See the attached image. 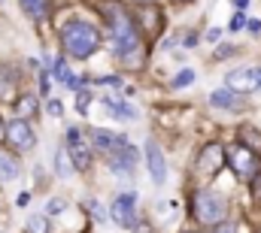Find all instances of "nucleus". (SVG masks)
<instances>
[{"instance_id":"obj_1","label":"nucleus","mask_w":261,"mask_h":233,"mask_svg":"<svg viewBox=\"0 0 261 233\" xmlns=\"http://www.w3.org/2000/svg\"><path fill=\"white\" fill-rule=\"evenodd\" d=\"M61 43H64V49L73 55V58H88L94 49H97V43H100V34H97V27H91L88 21H67L64 27H61Z\"/></svg>"},{"instance_id":"obj_2","label":"nucleus","mask_w":261,"mask_h":233,"mask_svg":"<svg viewBox=\"0 0 261 233\" xmlns=\"http://www.w3.org/2000/svg\"><path fill=\"white\" fill-rule=\"evenodd\" d=\"M110 21H113V46L119 52V58L130 64V58L140 52V37H137V27L130 24V18L122 9H110Z\"/></svg>"},{"instance_id":"obj_3","label":"nucleus","mask_w":261,"mask_h":233,"mask_svg":"<svg viewBox=\"0 0 261 233\" xmlns=\"http://www.w3.org/2000/svg\"><path fill=\"white\" fill-rule=\"evenodd\" d=\"M195 215L200 224H222L225 215H228V200L216 191H200L195 194Z\"/></svg>"},{"instance_id":"obj_4","label":"nucleus","mask_w":261,"mask_h":233,"mask_svg":"<svg viewBox=\"0 0 261 233\" xmlns=\"http://www.w3.org/2000/svg\"><path fill=\"white\" fill-rule=\"evenodd\" d=\"M107 161H110L113 173H119V176H134V170H137V152H134V145L125 136L119 139V145L113 152H107Z\"/></svg>"},{"instance_id":"obj_5","label":"nucleus","mask_w":261,"mask_h":233,"mask_svg":"<svg viewBox=\"0 0 261 233\" xmlns=\"http://www.w3.org/2000/svg\"><path fill=\"white\" fill-rule=\"evenodd\" d=\"M228 164L243 176V179H252V176H258V170H261V161L249 152V149H243V145L228 149Z\"/></svg>"},{"instance_id":"obj_6","label":"nucleus","mask_w":261,"mask_h":233,"mask_svg":"<svg viewBox=\"0 0 261 233\" xmlns=\"http://www.w3.org/2000/svg\"><path fill=\"white\" fill-rule=\"evenodd\" d=\"M3 136H6V142L9 145H15V149H31L34 142H37V136H34V127L28 124V121H9L6 127H3Z\"/></svg>"},{"instance_id":"obj_7","label":"nucleus","mask_w":261,"mask_h":233,"mask_svg":"<svg viewBox=\"0 0 261 233\" xmlns=\"http://www.w3.org/2000/svg\"><path fill=\"white\" fill-rule=\"evenodd\" d=\"M67 152H70L76 170H85V167L91 164V149H88V142L82 139V133H79L76 127L67 130Z\"/></svg>"},{"instance_id":"obj_8","label":"nucleus","mask_w":261,"mask_h":233,"mask_svg":"<svg viewBox=\"0 0 261 233\" xmlns=\"http://www.w3.org/2000/svg\"><path fill=\"white\" fill-rule=\"evenodd\" d=\"M228 88L231 91H255L261 88V67H240L228 73Z\"/></svg>"},{"instance_id":"obj_9","label":"nucleus","mask_w":261,"mask_h":233,"mask_svg":"<svg viewBox=\"0 0 261 233\" xmlns=\"http://www.w3.org/2000/svg\"><path fill=\"white\" fill-rule=\"evenodd\" d=\"M146 164H149V176H152L155 185L167 182V161H164V152L155 145V139L146 142Z\"/></svg>"},{"instance_id":"obj_10","label":"nucleus","mask_w":261,"mask_h":233,"mask_svg":"<svg viewBox=\"0 0 261 233\" xmlns=\"http://www.w3.org/2000/svg\"><path fill=\"white\" fill-rule=\"evenodd\" d=\"M225 149L219 145V142H210L203 152H200V158H197V173L203 176H216L219 170H222V164H225Z\"/></svg>"},{"instance_id":"obj_11","label":"nucleus","mask_w":261,"mask_h":233,"mask_svg":"<svg viewBox=\"0 0 261 233\" xmlns=\"http://www.w3.org/2000/svg\"><path fill=\"white\" fill-rule=\"evenodd\" d=\"M134 203H137L134 194H122V197L113 203V218H116L122 227H130V224H134Z\"/></svg>"},{"instance_id":"obj_12","label":"nucleus","mask_w":261,"mask_h":233,"mask_svg":"<svg viewBox=\"0 0 261 233\" xmlns=\"http://www.w3.org/2000/svg\"><path fill=\"white\" fill-rule=\"evenodd\" d=\"M15 82H18L15 70H12L9 64H0V97H9V94L15 91Z\"/></svg>"},{"instance_id":"obj_13","label":"nucleus","mask_w":261,"mask_h":233,"mask_svg":"<svg viewBox=\"0 0 261 233\" xmlns=\"http://www.w3.org/2000/svg\"><path fill=\"white\" fill-rule=\"evenodd\" d=\"M91 139H94V145H97L100 152H113L122 136H116V133H110V130H91Z\"/></svg>"},{"instance_id":"obj_14","label":"nucleus","mask_w":261,"mask_h":233,"mask_svg":"<svg viewBox=\"0 0 261 233\" xmlns=\"http://www.w3.org/2000/svg\"><path fill=\"white\" fill-rule=\"evenodd\" d=\"M18 161L12 158V155H6V152H0V182H12L15 176H18Z\"/></svg>"},{"instance_id":"obj_15","label":"nucleus","mask_w":261,"mask_h":233,"mask_svg":"<svg viewBox=\"0 0 261 233\" xmlns=\"http://www.w3.org/2000/svg\"><path fill=\"white\" fill-rule=\"evenodd\" d=\"M213 106H219V109H234L237 106V94L231 91V88H219V91H213Z\"/></svg>"},{"instance_id":"obj_16","label":"nucleus","mask_w":261,"mask_h":233,"mask_svg":"<svg viewBox=\"0 0 261 233\" xmlns=\"http://www.w3.org/2000/svg\"><path fill=\"white\" fill-rule=\"evenodd\" d=\"M52 73H55V79H58V82H64L67 88L79 91V79H76V76H73V73L67 70V64H64V61H58V64L52 67Z\"/></svg>"},{"instance_id":"obj_17","label":"nucleus","mask_w":261,"mask_h":233,"mask_svg":"<svg viewBox=\"0 0 261 233\" xmlns=\"http://www.w3.org/2000/svg\"><path fill=\"white\" fill-rule=\"evenodd\" d=\"M107 106H110V112H113V115L122 118V121H134V118L140 115V112H137V109H134L130 103H113V100H110Z\"/></svg>"},{"instance_id":"obj_18","label":"nucleus","mask_w":261,"mask_h":233,"mask_svg":"<svg viewBox=\"0 0 261 233\" xmlns=\"http://www.w3.org/2000/svg\"><path fill=\"white\" fill-rule=\"evenodd\" d=\"M28 230L31 233H49V218L46 215H31L28 218Z\"/></svg>"},{"instance_id":"obj_19","label":"nucleus","mask_w":261,"mask_h":233,"mask_svg":"<svg viewBox=\"0 0 261 233\" xmlns=\"http://www.w3.org/2000/svg\"><path fill=\"white\" fill-rule=\"evenodd\" d=\"M21 6H24V12L31 18H40L46 12V0H21Z\"/></svg>"},{"instance_id":"obj_20","label":"nucleus","mask_w":261,"mask_h":233,"mask_svg":"<svg viewBox=\"0 0 261 233\" xmlns=\"http://www.w3.org/2000/svg\"><path fill=\"white\" fill-rule=\"evenodd\" d=\"M192 82H195V70H179L176 79H173L176 88H186V85H192Z\"/></svg>"},{"instance_id":"obj_21","label":"nucleus","mask_w":261,"mask_h":233,"mask_svg":"<svg viewBox=\"0 0 261 233\" xmlns=\"http://www.w3.org/2000/svg\"><path fill=\"white\" fill-rule=\"evenodd\" d=\"M55 170H58V173L64 176V179H67L70 173H73V170L67 167V161H64V152H58V155H55Z\"/></svg>"},{"instance_id":"obj_22","label":"nucleus","mask_w":261,"mask_h":233,"mask_svg":"<svg viewBox=\"0 0 261 233\" xmlns=\"http://www.w3.org/2000/svg\"><path fill=\"white\" fill-rule=\"evenodd\" d=\"M88 103H91V94H88V91H82V94L76 97V109L85 115V112H88Z\"/></svg>"},{"instance_id":"obj_23","label":"nucleus","mask_w":261,"mask_h":233,"mask_svg":"<svg viewBox=\"0 0 261 233\" xmlns=\"http://www.w3.org/2000/svg\"><path fill=\"white\" fill-rule=\"evenodd\" d=\"M46 212H49V215H58V212H64V200L52 197V200H49V206H46Z\"/></svg>"},{"instance_id":"obj_24","label":"nucleus","mask_w":261,"mask_h":233,"mask_svg":"<svg viewBox=\"0 0 261 233\" xmlns=\"http://www.w3.org/2000/svg\"><path fill=\"white\" fill-rule=\"evenodd\" d=\"M46 109H49V115H61V112H64V106H61V100H49V106H46Z\"/></svg>"},{"instance_id":"obj_25","label":"nucleus","mask_w":261,"mask_h":233,"mask_svg":"<svg viewBox=\"0 0 261 233\" xmlns=\"http://www.w3.org/2000/svg\"><path fill=\"white\" fill-rule=\"evenodd\" d=\"M206 40H210V43H219V40H222V31H219V27H210V31H206Z\"/></svg>"},{"instance_id":"obj_26","label":"nucleus","mask_w":261,"mask_h":233,"mask_svg":"<svg viewBox=\"0 0 261 233\" xmlns=\"http://www.w3.org/2000/svg\"><path fill=\"white\" fill-rule=\"evenodd\" d=\"M40 91H43V94H49V76H46V73L40 76Z\"/></svg>"},{"instance_id":"obj_27","label":"nucleus","mask_w":261,"mask_h":233,"mask_svg":"<svg viewBox=\"0 0 261 233\" xmlns=\"http://www.w3.org/2000/svg\"><path fill=\"white\" fill-rule=\"evenodd\" d=\"M243 27V15H234V21H231V31H240Z\"/></svg>"},{"instance_id":"obj_28","label":"nucleus","mask_w":261,"mask_h":233,"mask_svg":"<svg viewBox=\"0 0 261 233\" xmlns=\"http://www.w3.org/2000/svg\"><path fill=\"white\" fill-rule=\"evenodd\" d=\"M31 106H34V97H24L21 100V112H31Z\"/></svg>"},{"instance_id":"obj_29","label":"nucleus","mask_w":261,"mask_h":233,"mask_svg":"<svg viewBox=\"0 0 261 233\" xmlns=\"http://www.w3.org/2000/svg\"><path fill=\"white\" fill-rule=\"evenodd\" d=\"M249 31H252V34H258V31H261V21H258V18H252V21H249Z\"/></svg>"},{"instance_id":"obj_30","label":"nucleus","mask_w":261,"mask_h":233,"mask_svg":"<svg viewBox=\"0 0 261 233\" xmlns=\"http://www.w3.org/2000/svg\"><path fill=\"white\" fill-rule=\"evenodd\" d=\"M186 46H189V49H192V46H197V37H195V34H189V37H186Z\"/></svg>"},{"instance_id":"obj_31","label":"nucleus","mask_w":261,"mask_h":233,"mask_svg":"<svg viewBox=\"0 0 261 233\" xmlns=\"http://www.w3.org/2000/svg\"><path fill=\"white\" fill-rule=\"evenodd\" d=\"M234 3H237V6H240V9H243V6H246V3H249V0H234Z\"/></svg>"},{"instance_id":"obj_32","label":"nucleus","mask_w":261,"mask_h":233,"mask_svg":"<svg viewBox=\"0 0 261 233\" xmlns=\"http://www.w3.org/2000/svg\"><path fill=\"white\" fill-rule=\"evenodd\" d=\"M216 233H234V230L231 227H222V230H216Z\"/></svg>"},{"instance_id":"obj_33","label":"nucleus","mask_w":261,"mask_h":233,"mask_svg":"<svg viewBox=\"0 0 261 233\" xmlns=\"http://www.w3.org/2000/svg\"><path fill=\"white\" fill-rule=\"evenodd\" d=\"M0 136H3V124H0Z\"/></svg>"},{"instance_id":"obj_34","label":"nucleus","mask_w":261,"mask_h":233,"mask_svg":"<svg viewBox=\"0 0 261 233\" xmlns=\"http://www.w3.org/2000/svg\"><path fill=\"white\" fill-rule=\"evenodd\" d=\"M0 3H3V0H0Z\"/></svg>"},{"instance_id":"obj_35","label":"nucleus","mask_w":261,"mask_h":233,"mask_svg":"<svg viewBox=\"0 0 261 233\" xmlns=\"http://www.w3.org/2000/svg\"><path fill=\"white\" fill-rule=\"evenodd\" d=\"M143 3H146V0H143Z\"/></svg>"},{"instance_id":"obj_36","label":"nucleus","mask_w":261,"mask_h":233,"mask_svg":"<svg viewBox=\"0 0 261 233\" xmlns=\"http://www.w3.org/2000/svg\"><path fill=\"white\" fill-rule=\"evenodd\" d=\"M182 3H186V0H182Z\"/></svg>"}]
</instances>
